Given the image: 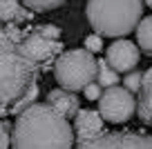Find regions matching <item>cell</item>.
I'll return each mask as SVG.
<instances>
[{
  "label": "cell",
  "mask_w": 152,
  "mask_h": 149,
  "mask_svg": "<svg viewBox=\"0 0 152 149\" xmlns=\"http://www.w3.org/2000/svg\"><path fill=\"white\" fill-rule=\"evenodd\" d=\"M99 71H96V80H99L103 87H112V85H119V71L114 69L107 60H96Z\"/></svg>",
  "instance_id": "cell-14"
},
{
  "label": "cell",
  "mask_w": 152,
  "mask_h": 149,
  "mask_svg": "<svg viewBox=\"0 0 152 149\" xmlns=\"http://www.w3.org/2000/svg\"><path fill=\"white\" fill-rule=\"evenodd\" d=\"M74 127L49 103H34L16 116L11 149H74Z\"/></svg>",
  "instance_id": "cell-2"
},
{
  "label": "cell",
  "mask_w": 152,
  "mask_h": 149,
  "mask_svg": "<svg viewBox=\"0 0 152 149\" xmlns=\"http://www.w3.org/2000/svg\"><path fill=\"white\" fill-rule=\"evenodd\" d=\"M0 149H11V125L0 120Z\"/></svg>",
  "instance_id": "cell-17"
},
{
  "label": "cell",
  "mask_w": 152,
  "mask_h": 149,
  "mask_svg": "<svg viewBox=\"0 0 152 149\" xmlns=\"http://www.w3.org/2000/svg\"><path fill=\"white\" fill-rule=\"evenodd\" d=\"M92 29L101 36L121 38L128 36L141 22V0H87L85 7Z\"/></svg>",
  "instance_id": "cell-3"
},
{
  "label": "cell",
  "mask_w": 152,
  "mask_h": 149,
  "mask_svg": "<svg viewBox=\"0 0 152 149\" xmlns=\"http://www.w3.org/2000/svg\"><path fill=\"white\" fill-rule=\"evenodd\" d=\"M141 78H143V76L139 74V71H134V69H132V71H128V76L123 78V87H128L132 93H137V91H139V87H141Z\"/></svg>",
  "instance_id": "cell-16"
},
{
  "label": "cell",
  "mask_w": 152,
  "mask_h": 149,
  "mask_svg": "<svg viewBox=\"0 0 152 149\" xmlns=\"http://www.w3.org/2000/svg\"><path fill=\"white\" fill-rule=\"evenodd\" d=\"M139 98H137V116L141 122L152 125V67L143 74L141 87H139Z\"/></svg>",
  "instance_id": "cell-10"
},
{
  "label": "cell",
  "mask_w": 152,
  "mask_h": 149,
  "mask_svg": "<svg viewBox=\"0 0 152 149\" xmlns=\"http://www.w3.org/2000/svg\"><path fill=\"white\" fill-rule=\"evenodd\" d=\"M40 33H45V36H49V38H58L61 36V31H58L54 25H43V27H36Z\"/></svg>",
  "instance_id": "cell-20"
},
{
  "label": "cell",
  "mask_w": 152,
  "mask_h": 149,
  "mask_svg": "<svg viewBox=\"0 0 152 149\" xmlns=\"http://www.w3.org/2000/svg\"><path fill=\"white\" fill-rule=\"evenodd\" d=\"M74 149H152V136L134 131H103L90 140H78Z\"/></svg>",
  "instance_id": "cell-6"
},
{
  "label": "cell",
  "mask_w": 152,
  "mask_h": 149,
  "mask_svg": "<svg viewBox=\"0 0 152 149\" xmlns=\"http://www.w3.org/2000/svg\"><path fill=\"white\" fill-rule=\"evenodd\" d=\"M103 134V116L101 111L92 109H78L74 116V136L76 140H90Z\"/></svg>",
  "instance_id": "cell-9"
},
{
  "label": "cell",
  "mask_w": 152,
  "mask_h": 149,
  "mask_svg": "<svg viewBox=\"0 0 152 149\" xmlns=\"http://www.w3.org/2000/svg\"><path fill=\"white\" fill-rule=\"evenodd\" d=\"M25 7H29L31 11H52V9H56V7H61L65 0H20Z\"/></svg>",
  "instance_id": "cell-15"
},
{
  "label": "cell",
  "mask_w": 152,
  "mask_h": 149,
  "mask_svg": "<svg viewBox=\"0 0 152 149\" xmlns=\"http://www.w3.org/2000/svg\"><path fill=\"white\" fill-rule=\"evenodd\" d=\"M20 47H23L25 56L29 60H34L38 67L52 65V60H56L63 54V42H58V38H49L45 33H40L38 29L25 33Z\"/></svg>",
  "instance_id": "cell-7"
},
{
  "label": "cell",
  "mask_w": 152,
  "mask_h": 149,
  "mask_svg": "<svg viewBox=\"0 0 152 149\" xmlns=\"http://www.w3.org/2000/svg\"><path fill=\"white\" fill-rule=\"evenodd\" d=\"M143 2H145V5H148V7H152V0H143Z\"/></svg>",
  "instance_id": "cell-21"
},
{
  "label": "cell",
  "mask_w": 152,
  "mask_h": 149,
  "mask_svg": "<svg viewBox=\"0 0 152 149\" xmlns=\"http://www.w3.org/2000/svg\"><path fill=\"white\" fill-rule=\"evenodd\" d=\"M137 42L139 47H141V51L150 54L152 56V16H148V18H141V22L137 25Z\"/></svg>",
  "instance_id": "cell-13"
},
{
  "label": "cell",
  "mask_w": 152,
  "mask_h": 149,
  "mask_svg": "<svg viewBox=\"0 0 152 149\" xmlns=\"http://www.w3.org/2000/svg\"><path fill=\"white\" fill-rule=\"evenodd\" d=\"M107 62L119 71V74H128L134 67L139 65V58H141V51L139 47L130 40H116L107 47V54H105Z\"/></svg>",
  "instance_id": "cell-8"
},
{
  "label": "cell",
  "mask_w": 152,
  "mask_h": 149,
  "mask_svg": "<svg viewBox=\"0 0 152 149\" xmlns=\"http://www.w3.org/2000/svg\"><path fill=\"white\" fill-rule=\"evenodd\" d=\"M96 58L90 49H69L54 60V78L63 89L83 91L92 80H96Z\"/></svg>",
  "instance_id": "cell-4"
},
{
  "label": "cell",
  "mask_w": 152,
  "mask_h": 149,
  "mask_svg": "<svg viewBox=\"0 0 152 149\" xmlns=\"http://www.w3.org/2000/svg\"><path fill=\"white\" fill-rule=\"evenodd\" d=\"M99 111L103 120L107 122H128L137 114V98L128 87H105V91L99 98Z\"/></svg>",
  "instance_id": "cell-5"
},
{
  "label": "cell",
  "mask_w": 152,
  "mask_h": 149,
  "mask_svg": "<svg viewBox=\"0 0 152 149\" xmlns=\"http://www.w3.org/2000/svg\"><path fill=\"white\" fill-rule=\"evenodd\" d=\"M31 9L25 7L20 0H0V20L7 25H23L31 20Z\"/></svg>",
  "instance_id": "cell-12"
},
{
  "label": "cell",
  "mask_w": 152,
  "mask_h": 149,
  "mask_svg": "<svg viewBox=\"0 0 152 149\" xmlns=\"http://www.w3.org/2000/svg\"><path fill=\"white\" fill-rule=\"evenodd\" d=\"M83 93H85V98H87V100H99V98H101V93H103V85H101L99 80H96V82L92 80V82L87 85L85 89H83Z\"/></svg>",
  "instance_id": "cell-18"
},
{
  "label": "cell",
  "mask_w": 152,
  "mask_h": 149,
  "mask_svg": "<svg viewBox=\"0 0 152 149\" xmlns=\"http://www.w3.org/2000/svg\"><path fill=\"white\" fill-rule=\"evenodd\" d=\"M83 42H85V49H90L92 54L103 49V38H101V33H92V36H87Z\"/></svg>",
  "instance_id": "cell-19"
},
{
  "label": "cell",
  "mask_w": 152,
  "mask_h": 149,
  "mask_svg": "<svg viewBox=\"0 0 152 149\" xmlns=\"http://www.w3.org/2000/svg\"><path fill=\"white\" fill-rule=\"evenodd\" d=\"M23 36L18 25L0 20V116H16L23 96L38 82L40 67L25 56Z\"/></svg>",
  "instance_id": "cell-1"
},
{
  "label": "cell",
  "mask_w": 152,
  "mask_h": 149,
  "mask_svg": "<svg viewBox=\"0 0 152 149\" xmlns=\"http://www.w3.org/2000/svg\"><path fill=\"white\" fill-rule=\"evenodd\" d=\"M47 103L65 118H74L78 114V98L69 89H52L47 93Z\"/></svg>",
  "instance_id": "cell-11"
}]
</instances>
